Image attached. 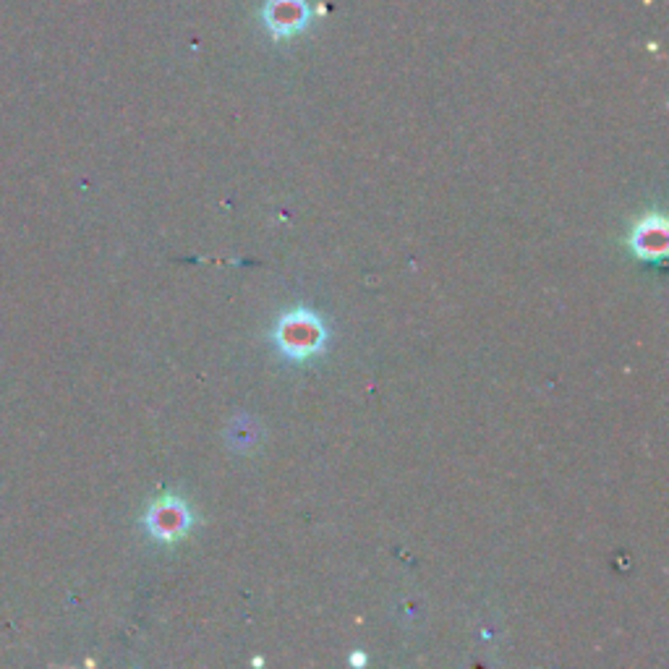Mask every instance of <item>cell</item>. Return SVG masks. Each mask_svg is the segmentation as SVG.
Masks as SVG:
<instances>
[{"mask_svg":"<svg viewBox=\"0 0 669 669\" xmlns=\"http://www.w3.org/2000/svg\"><path fill=\"white\" fill-rule=\"evenodd\" d=\"M278 340L285 353H291L296 359H306L319 351V345L325 343V330L319 325V319L306 311H296L280 322Z\"/></svg>","mask_w":669,"mask_h":669,"instance_id":"1","label":"cell"},{"mask_svg":"<svg viewBox=\"0 0 669 669\" xmlns=\"http://www.w3.org/2000/svg\"><path fill=\"white\" fill-rule=\"evenodd\" d=\"M186 526H189V513H186V507L176 500L160 502V505L152 507V513H149V528H152L160 539H173V536L183 534Z\"/></svg>","mask_w":669,"mask_h":669,"instance_id":"2","label":"cell"},{"mask_svg":"<svg viewBox=\"0 0 669 669\" xmlns=\"http://www.w3.org/2000/svg\"><path fill=\"white\" fill-rule=\"evenodd\" d=\"M636 249H638V254H643V257H659V254H664V249H667V236H664L662 220H659L656 228H651V225H643V228L638 230Z\"/></svg>","mask_w":669,"mask_h":669,"instance_id":"3","label":"cell"}]
</instances>
